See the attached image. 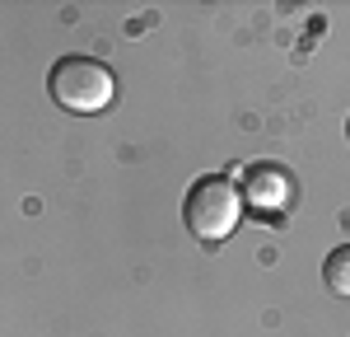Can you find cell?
I'll return each mask as SVG.
<instances>
[{
  "label": "cell",
  "mask_w": 350,
  "mask_h": 337,
  "mask_svg": "<svg viewBox=\"0 0 350 337\" xmlns=\"http://www.w3.org/2000/svg\"><path fill=\"white\" fill-rule=\"evenodd\" d=\"M183 216H187V229L201 239V244H219V239H229L243 221V192L239 183L229 178V173H206V178H196L187 192V206H183Z\"/></svg>",
  "instance_id": "1"
},
{
  "label": "cell",
  "mask_w": 350,
  "mask_h": 337,
  "mask_svg": "<svg viewBox=\"0 0 350 337\" xmlns=\"http://www.w3.org/2000/svg\"><path fill=\"white\" fill-rule=\"evenodd\" d=\"M47 94H52L56 103L66 112H103L112 108V99H117V80H112V71L103 61H94V56H61L52 66V75H47Z\"/></svg>",
  "instance_id": "2"
},
{
  "label": "cell",
  "mask_w": 350,
  "mask_h": 337,
  "mask_svg": "<svg viewBox=\"0 0 350 337\" xmlns=\"http://www.w3.org/2000/svg\"><path fill=\"white\" fill-rule=\"evenodd\" d=\"M243 206H257V211H285L290 197H295V183L280 164H257L243 168Z\"/></svg>",
  "instance_id": "3"
},
{
  "label": "cell",
  "mask_w": 350,
  "mask_h": 337,
  "mask_svg": "<svg viewBox=\"0 0 350 337\" xmlns=\"http://www.w3.org/2000/svg\"><path fill=\"white\" fill-rule=\"evenodd\" d=\"M323 277H327V286H332L336 295H346V300H350V244H341V249L327 253Z\"/></svg>",
  "instance_id": "4"
},
{
  "label": "cell",
  "mask_w": 350,
  "mask_h": 337,
  "mask_svg": "<svg viewBox=\"0 0 350 337\" xmlns=\"http://www.w3.org/2000/svg\"><path fill=\"white\" fill-rule=\"evenodd\" d=\"M346 132H350V127H346Z\"/></svg>",
  "instance_id": "5"
}]
</instances>
